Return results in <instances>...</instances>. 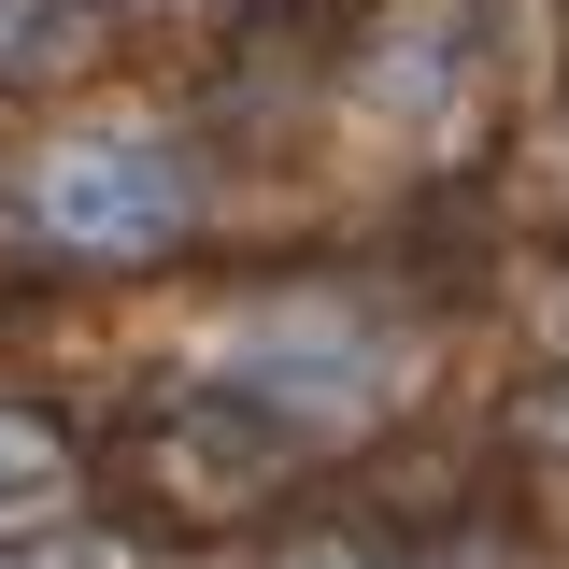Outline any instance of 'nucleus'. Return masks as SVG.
I'll use <instances>...</instances> for the list:
<instances>
[{"label": "nucleus", "mask_w": 569, "mask_h": 569, "mask_svg": "<svg viewBox=\"0 0 569 569\" xmlns=\"http://www.w3.org/2000/svg\"><path fill=\"white\" fill-rule=\"evenodd\" d=\"M29 200H43V228L86 242V257H157V242L186 228V200H200V171L157 129H71L58 157L29 171Z\"/></svg>", "instance_id": "obj_1"}, {"label": "nucleus", "mask_w": 569, "mask_h": 569, "mask_svg": "<svg viewBox=\"0 0 569 569\" xmlns=\"http://www.w3.org/2000/svg\"><path fill=\"white\" fill-rule=\"evenodd\" d=\"M0 569H100V556H86V541H14Z\"/></svg>", "instance_id": "obj_2"}]
</instances>
